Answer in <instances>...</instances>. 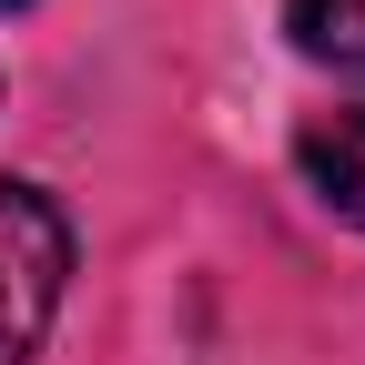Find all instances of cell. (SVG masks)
I'll return each instance as SVG.
<instances>
[{
  "label": "cell",
  "mask_w": 365,
  "mask_h": 365,
  "mask_svg": "<svg viewBox=\"0 0 365 365\" xmlns=\"http://www.w3.org/2000/svg\"><path fill=\"white\" fill-rule=\"evenodd\" d=\"M284 31H294L304 61L365 71V0H284Z\"/></svg>",
  "instance_id": "3957f363"
},
{
  "label": "cell",
  "mask_w": 365,
  "mask_h": 365,
  "mask_svg": "<svg viewBox=\"0 0 365 365\" xmlns=\"http://www.w3.org/2000/svg\"><path fill=\"white\" fill-rule=\"evenodd\" d=\"M294 163H304V182H314V203H325V213L365 223V102L314 112V122L294 132Z\"/></svg>",
  "instance_id": "7a4b0ae2"
},
{
  "label": "cell",
  "mask_w": 365,
  "mask_h": 365,
  "mask_svg": "<svg viewBox=\"0 0 365 365\" xmlns=\"http://www.w3.org/2000/svg\"><path fill=\"white\" fill-rule=\"evenodd\" d=\"M71 284V223L51 193L0 182V365H31Z\"/></svg>",
  "instance_id": "6da1fadb"
}]
</instances>
